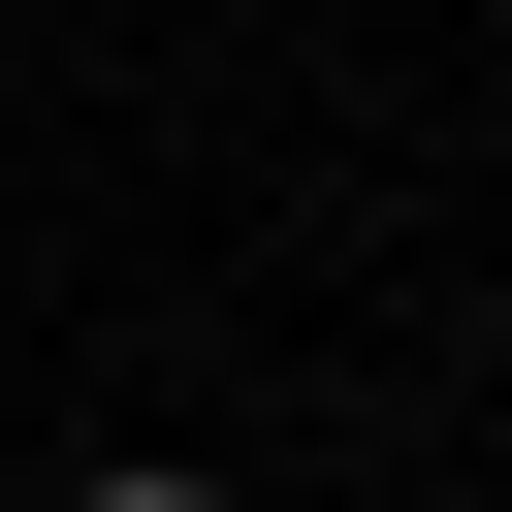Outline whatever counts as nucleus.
<instances>
[{
    "label": "nucleus",
    "instance_id": "obj_1",
    "mask_svg": "<svg viewBox=\"0 0 512 512\" xmlns=\"http://www.w3.org/2000/svg\"><path fill=\"white\" fill-rule=\"evenodd\" d=\"M64 512H224V480H160V448H128V480H64Z\"/></svg>",
    "mask_w": 512,
    "mask_h": 512
}]
</instances>
